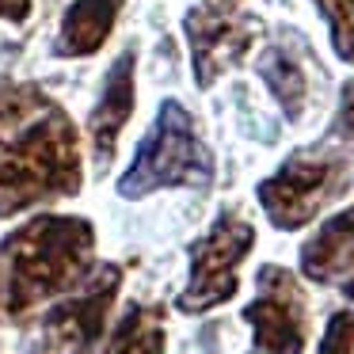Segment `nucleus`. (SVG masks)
Listing matches in <instances>:
<instances>
[{
  "label": "nucleus",
  "instance_id": "nucleus-3",
  "mask_svg": "<svg viewBox=\"0 0 354 354\" xmlns=\"http://www.w3.org/2000/svg\"><path fill=\"white\" fill-rule=\"evenodd\" d=\"M214 179V156L194 130V118L176 100L160 103L153 130L138 145V156L118 179L122 198H145L160 187H206Z\"/></svg>",
  "mask_w": 354,
  "mask_h": 354
},
{
  "label": "nucleus",
  "instance_id": "nucleus-9",
  "mask_svg": "<svg viewBox=\"0 0 354 354\" xmlns=\"http://www.w3.org/2000/svg\"><path fill=\"white\" fill-rule=\"evenodd\" d=\"M301 270L313 282H335L354 301V206L324 221V229L301 248Z\"/></svg>",
  "mask_w": 354,
  "mask_h": 354
},
{
  "label": "nucleus",
  "instance_id": "nucleus-14",
  "mask_svg": "<svg viewBox=\"0 0 354 354\" xmlns=\"http://www.w3.org/2000/svg\"><path fill=\"white\" fill-rule=\"evenodd\" d=\"M331 31V46L343 62L354 65V0H316Z\"/></svg>",
  "mask_w": 354,
  "mask_h": 354
},
{
  "label": "nucleus",
  "instance_id": "nucleus-11",
  "mask_svg": "<svg viewBox=\"0 0 354 354\" xmlns=\"http://www.w3.org/2000/svg\"><path fill=\"white\" fill-rule=\"evenodd\" d=\"M118 12H122V0H77V4H69V12L62 19V35H57V54L62 57L95 54L111 39Z\"/></svg>",
  "mask_w": 354,
  "mask_h": 354
},
{
  "label": "nucleus",
  "instance_id": "nucleus-1",
  "mask_svg": "<svg viewBox=\"0 0 354 354\" xmlns=\"http://www.w3.org/2000/svg\"><path fill=\"white\" fill-rule=\"evenodd\" d=\"M80 187L77 130L50 95L0 84V214Z\"/></svg>",
  "mask_w": 354,
  "mask_h": 354
},
{
  "label": "nucleus",
  "instance_id": "nucleus-4",
  "mask_svg": "<svg viewBox=\"0 0 354 354\" xmlns=\"http://www.w3.org/2000/svg\"><path fill=\"white\" fill-rule=\"evenodd\" d=\"M346 187V164L335 153H297L259 183V202L278 229L308 225Z\"/></svg>",
  "mask_w": 354,
  "mask_h": 354
},
{
  "label": "nucleus",
  "instance_id": "nucleus-2",
  "mask_svg": "<svg viewBox=\"0 0 354 354\" xmlns=\"http://www.w3.org/2000/svg\"><path fill=\"white\" fill-rule=\"evenodd\" d=\"M92 263V225L80 217H35L0 248V308L24 313L80 282Z\"/></svg>",
  "mask_w": 354,
  "mask_h": 354
},
{
  "label": "nucleus",
  "instance_id": "nucleus-17",
  "mask_svg": "<svg viewBox=\"0 0 354 354\" xmlns=\"http://www.w3.org/2000/svg\"><path fill=\"white\" fill-rule=\"evenodd\" d=\"M27 16H31V0H0V19L24 24Z\"/></svg>",
  "mask_w": 354,
  "mask_h": 354
},
{
  "label": "nucleus",
  "instance_id": "nucleus-12",
  "mask_svg": "<svg viewBox=\"0 0 354 354\" xmlns=\"http://www.w3.org/2000/svg\"><path fill=\"white\" fill-rule=\"evenodd\" d=\"M259 77L267 80L270 95L282 103V111L290 118L301 115L305 107V95H308V84H305V65L293 50L286 46H270L267 54L259 57Z\"/></svg>",
  "mask_w": 354,
  "mask_h": 354
},
{
  "label": "nucleus",
  "instance_id": "nucleus-10",
  "mask_svg": "<svg viewBox=\"0 0 354 354\" xmlns=\"http://www.w3.org/2000/svg\"><path fill=\"white\" fill-rule=\"evenodd\" d=\"M133 115V54H122V62H115V69L107 73L100 103L88 115V138L95 149V164H107L115 156V141L122 133V126Z\"/></svg>",
  "mask_w": 354,
  "mask_h": 354
},
{
  "label": "nucleus",
  "instance_id": "nucleus-5",
  "mask_svg": "<svg viewBox=\"0 0 354 354\" xmlns=\"http://www.w3.org/2000/svg\"><path fill=\"white\" fill-rule=\"evenodd\" d=\"M255 244V229L236 214H221L214 229L191 248V282L179 293L183 313H206L236 293V267Z\"/></svg>",
  "mask_w": 354,
  "mask_h": 354
},
{
  "label": "nucleus",
  "instance_id": "nucleus-6",
  "mask_svg": "<svg viewBox=\"0 0 354 354\" xmlns=\"http://www.w3.org/2000/svg\"><path fill=\"white\" fill-rule=\"evenodd\" d=\"M244 320L255 331L259 354H301L305 351V297L293 274L282 267L259 270V293L244 308Z\"/></svg>",
  "mask_w": 354,
  "mask_h": 354
},
{
  "label": "nucleus",
  "instance_id": "nucleus-7",
  "mask_svg": "<svg viewBox=\"0 0 354 354\" xmlns=\"http://www.w3.org/2000/svg\"><path fill=\"white\" fill-rule=\"evenodd\" d=\"M115 290H118V270L103 267L100 278H92L77 297L62 301L46 316L42 335L31 354H84L100 339L103 320L111 313V301H115Z\"/></svg>",
  "mask_w": 354,
  "mask_h": 354
},
{
  "label": "nucleus",
  "instance_id": "nucleus-16",
  "mask_svg": "<svg viewBox=\"0 0 354 354\" xmlns=\"http://www.w3.org/2000/svg\"><path fill=\"white\" fill-rule=\"evenodd\" d=\"M335 133L346 141H354V80L343 84V100H339V115H335Z\"/></svg>",
  "mask_w": 354,
  "mask_h": 354
},
{
  "label": "nucleus",
  "instance_id": "nucleus-15",
  "mask_svg": "<svg viewBox=\"0 0 354 354\" xmlns=\"http://www.w3.org/2000/svg\"><path fill=\"white\" fill-rule=\"evenodd\" d=\"M320 354H354V313H335L320 339Z\"/></svg>",
  "mask_w": 354,
  "mask_h": 354
},
{
  "label": "nucleus",
  "instance_id": "nucleus-18",
  "mask_svg": "<svg viewBox=\"0 0 354 354\" xmlns=\"http://www.w3.org/2000/svg\"><path fill=\"white\" fill-rule=\"evenodd\" d=\"M252 354H259V351H252Z\"/></svg>",
  "mask_w": 354,
  "mask_h": 354
},
{
  "label": "nucleus",
  "instance_id": "nucleus-8",
  "mask_svg": "<svg viewBox=\"0 0 354 354\" xmlns=\"http://www.w3.org/2000/svg\"><path fill=\"white\" fill-rule=\"evenodd\" d=\"M183 31L194 57V80L202 88H209L225 69H232L255 39V24L240 19L229 4H198V8H191L183 19Z\"/></svg>",
  "mask_w": 354,
  "mask_h": 354
},
{
  "label": "nucleus",
  "instance_id": "nucleus-13",
  "mask_svg": "<svg viewBox=\"0 0 354 354\" xmlns=\"http://www.w3.org/2000/svg\"><path fill=\"white\" fill-rule=\"evenodd\" d=\"M103 354H164V324L153 308H130Z\"/></svg>",
  "mask_w": 354,
  "mask_h": 354
}]
</instances>
